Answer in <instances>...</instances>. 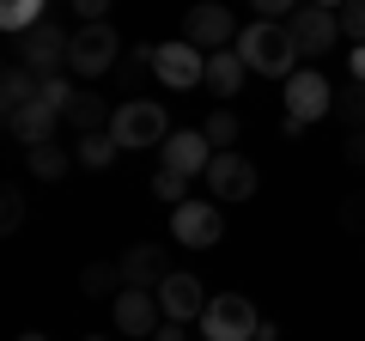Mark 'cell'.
<instances>
[{"label":"cell","mask_w":365,"mask_h":341,"mask_svg":"<svg viewBox=\"0 0 365 341\" xmlns=\"http://www.w3.org/2000/svg\"><path fill=\"white\" fill-rule=\"evenodd\" d=\"M237 55H244V67H250V73L280 79V86H287V79L299 73V61H304V55L292 49L287 25H274V19H256V25H244V31H237Z\"/></svg>","instance_id":"cell-1"},{"label":"cell","mask_w":365,"mask_h":341,"mask_svg":"<svg viewBox=\"0 0 365 341\" xmlns=\"http://www.w3.org/2000/svg\"><path fill=\"white\" fill-rule=\"evenodd\" d=\"M110 141L122 153H153V146L170 141V116L158 98H122L116 116H110Z\"/></svg>","instance_id":"cell-2"},{"label":"cell","mask_w":365,"mask_h":341,"mask_svg":"<svg viewBox=\"0 0 365 341\" xmlns=\"http://www.w3.org/2000/svg\"><path fill=\"white\" fill-rule=\"evenodd\" d=\"M280 104H287V134L299 141L311 122L335 116V86H329V73H317V67H299V73L280 86Z\"/></svg>","instance_id":"cell-3"},{"label":"cell","mask_w":365,"mask_h":341,"mask_svg":"<svg viewBox=\"0 0 365 341\" xmlns=\"http://www.w3.org/2000/svg\"><path fill=\"white\" fill-rule=\"evenodd\" d=\"M116 61H122V37H116V25H79L73 31V43H67V73L86 86V79H104V73H116Z\"/></svg>","instance_id":"cell-4"},{"label":"cell","mask_w":365,"mask_h":341,"mask_svg":"<svg viewBox=\"0 0 365 341\" xmlns=\"http://www.w3.org/2000/svg\"><path fill=\"white\" fill-rule=\"evenodd\" d=\"M153 79L165 92H195V86H207V49H195L189 37L153 43Z\"/></svg>","instance_id":"cell-5"},{"label":"cell","mask_w":365,"mask_h":341,"mask_svg":"<svg viewBox=\"0 0 365 341\" xmlns=\"http://www.w3.org/2000/svg\"><path fill=\"white\" fill-rule=\"evenodd\" d=\"M262 317L244 292H213L207 311H201V341H256Z\"/></svg>","instance_id":"cell-6"},{"label":"cell","mask_w":365,"mask_h":341,"mask_svg":"<svg viewBox=\"0 0 365 341\" xmlns=\"http://www.w3.org/2000/svg\"><path fill=\"white\" fill-rule=\"evenodd\" d=\"M67 43H73V31H61V25H49V19H43L37 31L13 37V61L31 67L37 79H55V73H67Z\"/></svg>","instance_id":"cell-7"},{"label":"cell","mask_w":365,"mask_h":341,"mask_svg":"<svg viewBox=\"0 0 365 341\" xmlns=\"http://www.w3.org/2000/svg\"><path fill=\"white\" fill-rule=\"evenodd\" d=\"M170 238H177L182 250H213L225 238V213L213 195H189L182 208H170Z\"/></svg>","instance_id":"cell-8"},{"label":"cell","mask_w":365,"mask_h":341,"mask_svg":"<svg viewBox=\"0 0 365 341\" xmlns=\"http://www.w3.org/2000/svg\"><path fill=\"white\" fill-rule=\"evenodd\" d=\"M287 37H292V49L304 55V61H317V55H329L341 43V13H329V6H311L304 0L299 13L287 19Z\"/></svg>","instance_id":"cell-9"},{"label":"cell","mask_w":365,"mask_h":341,"mask_svg":"<svg viewBox=\"0 0 365 341\" xmlns=\"http://www.w3.org/2000/svg\"><path fill=\"white\" fill-rule=\"evenodd\" d=\"M237 31L244 25H232V6H220V0H201V6H189L182 13V37L195 43V49H232L237 43Z\"/></svg>","instance_id":"cell-10"},{"label":"cell","mask_w":365,"mask_h":341,"mask_svg":"<svg viewBox=\"0 0 365 341\" xmlns=\"http://www.w3.org/2000/svg\"><path fill=\"white\" fill-rule=\"evenodd\" d=\"M158 165L195 183V177H207V165H213V141H207L201 128H177L165 146H158Z\"/></svg>","instance_id":"cell-11"},{"label":"cell","mask_w":365,"mask_h":341,"mask_svg":"<svg viewBox=\"0 0 365 341\" xmlns=\"http://www.w3.org/2000/svg\"><path fill=\"white\" fill-rule=\"evenodd\" d=\"M207 195L220 201H250L256 195V165H250L244 153H213V165H207Z\"/></svg>","instance_id":"cell-12"},{"label":"cell","mask_w":365,"mask_h":341,"mask_svg":"<svg viewBox=\"0 0 365 341\" xmlns=\"http://www.w3.org/2000/svg\"><path fill=\"white\" fill-rule=\"evenodd\" d=\"M110 311H116V335H134V341H146V335H158V292H146V287H122L116 299H110Z\"/></svg>","instance_id":"cell-13"},{"label":"cell","mask_w":365,"mask_h":341,"mask_svg":"<svg viewBox=\"0 0 365 341\" xmlns=\"http://www.w3.org/2000/svg\"><path fill=\"white\" fill-rule=\"evenodd\" d=\"M158 292V311H165V323H201V311H207V299L213 292L201 287L195 275H170L165 287H153Z\"/></svg>","instance_id":"cell-14"},{"label":"cell","mask_w":365,"mask_h":341,"mask_svg":"<svg viewBox=\"0 0 365 341\" xmlns=\"http://www.w3.org/2000/svg\"><path fill=\"white\" fill-rule=\"evenodd\" d=\"M116 263H122V280H128V287H146V292L165 287V280L177 275V268H170V250H165V244H128Z\"/></svg>","instance_id":"cell-15"},{"label":"cell","mask_w":365,"mask_h":341,"mask_svg":"<svg viewBox=\"0 0 365 341\" xmlns=\"http://www.w3.org/2000/svg\"><path fill=\"white\" fill-rule=\"evenodd\" d=\"M55 128H61V110H49L43 98H37V104H25V110H6V134H13V141H25V146L55 141Z\"/></svg>","instance_id":"cell-16"},{"label":"cell","mask_w":365,"mask_h":341,"mask_svg":"<svg viewBox=\"0 0 365 341\" xmlns=\"http://www.w3.org/2000/svg\"><path fill=\"white\" fill-rule=\"evenodd\" d=\"M110 116H116V110H110L98 92H86V86H79V92H73V104L61 110V122H67L73 134H104V128H110Z\"/></svg>","instance_id":"cell-17"},{"label":"cell","mask_w":365,"mask_h":341,"mask_svg":"<svg viewBox=\"0 0 365 341\" xmlns=\"http://www.w3.org/2000/svg\"><path fill=\"white\" fill-rule=\"evenodd\" d=\"M244 79H250V67H244V55H237V49H213L207 55V92L213 98H237Z\"/></svg>","instance_id":"cell-18"},{"label":"cell","mask_w":365,"mask_h":341,"mask_svg":"<svg viewBox=\"0 0 365 341\" xmlns=\"http://www.w3.org/2000/svg\"><path fill=\"white\" fill-rule=\"evenodd\" d=\"M37 92H43V79L31 73V67L6 61V73H0V116H6V110H25V104H37Z\"/></svg>","instance_id":"cell-19"},{"label":"cell","mask_w":365,"mask_h":341,"mask_svg":"<svg viewBox=\"0 0 365 341\" xmlns=\"http://www.w3.org/2000/svg\"><path fill=\"white\" fill-rule=\"evenodd\" d=\"M25 165L37 170L43 183H61V177L79 165V158H73V146H55V141H43V146H25Z\"/></svg>","instance_id":"cell-20"},{"label":"cell","mask_w":365,"mask_h":341,"mask_svg":"<svg viewBox=\"0 0 365 341\" xmlns=\"http://www.w3.org/2000/svg\"><path fill=\"white\" fill-rule=\"evenodd\" d=\"M43 6H49V0H0V31H6V37L37 31L43 25Z\"/></svg>","instance_id":"cell-21"},{"label":"cell","mask_w":365,"mask_h":341,"mask_svg":"<svg viewBox=\"0 0 365 341\" xmlns=\"http://www.w3.org/2000/svg\"><path fill=\"white\" fill-rule=\"evenodd\" d=\"M73 158H79L86 170H110V165L122 158V146L110 141V128H104V134H79V141H73Z\"/></svg>","instance_id":"cell-22"},{"label":"cell","mask_w":365,"mask_h":341,"mask_svg":"<svg viewBox=\"0 0 365 341\" xmlns=\"http://www.w3.org/2000/svg\"><path fill=\"white\" fill-rule=\"evenodd\" d=\"M79 287H86V299H116L128 280H122V263H86Z\"/></svg>","instance_id":"cell-23"},{"label":"cell","mask_w":365,"mask_h":341,"mask_svg":"<svg viewBox=\"0 0 365 341\" xmlns=\"http://www.w3.org/2000/svg\"><path fill=\"white\" fill-rule=\"evenodd\" d=\"M201 134L213 141V153H237V134H244V122H237V110H232V104H220L207 122H201Z\"/></svg>","instance_id":"cell-24"},{"label":"cell","mask_w":365,"mask_h":341,"mask_svg":"<svg viewBox=\"0 0 365 341\" xmlns=\"http://www.w3.org/2000/svg\"><path fill=\"white\" fill-rule=\"evenodd\" d=\"M335 116L347 122L353 134H365V86H359V79H353V86H341V92H335Z\"/></svg>","instance_id":"cell-25"},{"label":"cell","mask_w":365,"mask_h":341,"mask_svg":"<svg viewBox=\"0 0 365 341\" xmlns=\"http://www.w3.org/2000/svg\"><path fill=\"white\" fill-rule=\"evenodd\" d=\"M153 195L165 201V208H182V201H189V177H177V170L158 165V170H153Z\"/></svg>","instance_id":"cell-26"},{"label":"cell","mask_w":365,"mask_h":341,"mask_svg":"<svg viewBox=\"0 0 365 341\" xmlns=\"http://www.w3.org/2000/svg\"><path fill=\"white\" fill-rule=\"evenodd\" d=\"M19 225H25V189H0V232H19Z\"/></svg>","instance_id":"cell-27"},{"label":"cell","mask_w":365,"mask_h":341,"mask_svg":"<svg viewBox=\"0 0 365 341\" xmlns=\"http://www.w3.org/2000/svg\"><path fill=\"white\" fill-rule=\"evenodd\" d=\"M341 37L365 43V0H347V6H341Z\"/></svg>","instance_id":"cell-28"},{"label":"cell","mask_w":365,"mask_h":341,"mask_svg":"<svg viewBox=\"0 0 365 341\" xmlns=\"http://www.w3.org/2000/svg\"><path fill=\"white\" fill-rule=\"evenodd\" d=\"M140 67H153V43H140V49H122L116 73H122V79H128V86H134V73H140Z\"/></svg>","instance_id":"cell-29"},{"label":"cell","mask_w":365,"mask_h":341,"mask_svg":"<svg viewBox=\"0 0 365 341\" xmlns=\"http://www.w3.org/2000/svg\"><path fill=\"white\" fill-rule=\"evenodd\" d=\"M67 6H73V19H79V25H104L116 0H67Z\"/></svg>","instance_id":"cell-30"},{"label":"cell","mask_w":365,"mask_h":341,"mask_svg":"<svg viewBox=\"0 0 365 341\" xmlns=\"http://www.w3.org/2000/svg\"><path fill=\"white\" fill-rule=\"evenodd\" d=\"M250 6H256V19H274V25H287V19L299 13L304 0H250Z\"/></svg>","instance_id":"cell-31"},{"label":"cell","mask_w":365,"mask_h":341,"mask_svg":"<svg viewBox=\"0 0 365 341\" xmlns=\"http://www.w3.org/2000/svg\"><path fill=\"white\" fill-rule=\"evenodd\" d=\"M347 73L365 86V43H353V55H347Z\"/></svg>","instance_id":"cell-32"},{"label":"cell","mask_w":365,"mask_h":341,"mask_svg":"<svg viewBox=\"0 0 365 341\" xmlns=\"http://www.w3.org/2000/svg\"><path fill=\"white\" fill-rule=\"evenodd\" d=\"M153 341H189V323H158Z\"/></svg>","instance_id":"cell-33"},{"label":"cell","mask_w":365,"mask_h":341,"mask_svg":"<svg viewBox=\"0 0 365 341\" xmlns=\"http://www.w3.org/2000/svg\"><path fill=\"white\" fill-rule=\"evenodd\" d=\"M347 165L365 170V134H347Z\"/></svg>","instance_id":"cell-34"},{"label":"cell","mask_w":365,"mask_h":341,"mask_svg":"<svg viewBox=\"0 0 365 341\" xmlns=\"http://www.w3.org/2000/svg\"><path fill=\"white\" fill-rule=\"evenodd\" d=\"M347 225H365V195H353V201H347Z\"/></svg>","instance_id":"cell-35"},{"label":"cell","mask_w":365,"mask_h":341,"mask_svg":"<svg viewBox=\"0 0 365 341\" xmlns=\"http://www.w3.org/2000/svg\"><path fill=\"white\" fill-rule=\"evenodd\" d=\"M256 341H280V323H262V329H256Z\"/></svg>","instance_id":"cell-36"},{"label":"cell","mask_w":365,"mask_h":341,"mask_svg":"<svg viewBox=\"0 0 365 341\" xmlns=\"http://www.w3.org/2000/svg\"><path fill=\"white\" fill-rule=\"evenodd\" d=\"M311 6H329V13H341V6H347V0H311Z\"/></svg>","instance_id":"cell-37"},{"label":"cell","mask_w":365,"mask_h":341,"mask_svg":"<svg viewBox=\"0 0 365 341\" xmlns=\"http://www.w3.org/2000/svg\"><path fill=\"white\" fill-rule=\"evenodd\" d=\"M19 341H49V335H37V329H31V335H19Z\"/></svg>","instance_id":"cell-38"},{"label":"cell","mask_w":365,"mask_h":341,"mask_svg":"<svg viewBox=\"0 0 365 341\" xmlns=\"http://www.w3.org/2000/svg\"><path fill=\"white\" fill-rule=\"evenodd\" d=\"M86 341H104V335H86Z\"/></svg>","instance_id":"cell-39"}]
</instances>
